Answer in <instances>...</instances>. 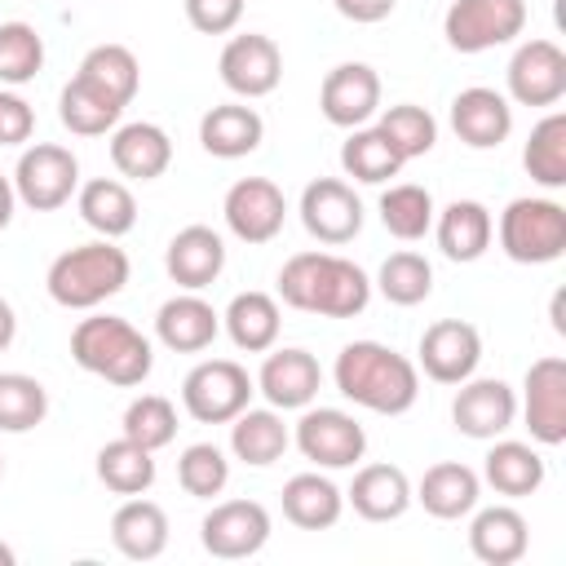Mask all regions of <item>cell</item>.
<instances>
[{
  "label": "cell",
  "mask_w": 566,
  "mask_h": 566,
  "mask_svg": "<svg viewBox=\"0 0 566 566\" xmlns=\"http://www.w3.org/2000/svg\"><path fill=\"white\" fill-rule=\"evenodd\" d=\"M13 562H18V553H13V548L0 539V566H13Z\"/></svg>",
  "instance_id": "f5cc1de1"
},
{
  "label": "cell",
  "mask_w": 566,
  "mask_h": 566,
  "mask_svg": "<svg viewBox=\"0 0 566 566\" xmlns=\"http://www.w3.org/2000/svg\"><path fill=\"white\" fill-rule=\"evenodd\" d=\"M296 212H301L305 234L327 243V248H340V243L358 239V230H363V199L340 177H314L301 190Z\"/></svg>",
  "instance_id": "5bb4252c"
},
{
  "label": "cell",
  "mask_w": 566,
  "mask_h": 566,
  "mask_svg": "<svg viewBox=\"0 0 566 566\" xmlns=\"http://www.w3.org/2000/svg\"><path fill=\"white\" fill-rule=\"evenodd\" d=\"M332 4H336L340 18H349V22H358V27L385 22V18L398 9V0H332Z\"/></svg>",
  "instance_id": "681fc988"
},
{
  "label": "cell",
  "mask_w": 566,
  "mask_h": 566,
  "mask_svg": "<svg viewBox=\"0 0 566 566\" xmlns=\"http://www.w3.org/2000/svg\"><path fill=\"white\" fill-rule=\"evenodd\" d=\"M71 358L88 376H102L106 385H119V389L142 385L150 376V367H155L150 340L119 314L80 318L75 332H71Z\"/></svg>",
  "instance_id": "277c9868"
},
{
  "label": "cell",
  "mask_w": 566,
  "mask_h": 566,
  "mask_svg": "<svg viewBox=\"0 0 566 566\" xmlns=\"http://www.w3.org/2000/svg\"><path fill=\"white\" fill-rule=\"evenodd\" d=\"M80 190V159L57 142H35L18 155L13 195L31 212H57Z\"/></svg>",
  "instance_id": "ba28073f"
},
{
  "label": "cell",
  "mask_w": 566,
  "mask_h": 566,
  "mask_svg": "<svg viewBox=\"0 0 566 566\" xmlns=\"http://www.w3.org/2000/svg\"><path fill=\"white\" fill-rule=\"evenodd\" d=\"M517 411L531 429V442L539 447L566 442V358L562 354H544L526 367Z\"/></svg>",
  "instance_id": "30bf717a"
},
{
  "label": "cell",
  "mask_w": 566,
  "mask_h": 566,
  "mask_svg": "<svg viewBox=\"0 0 566 566\" xmlns=\"http://www.w3.org/2000/svg\"><path fill=\"white\" fill-rule=\"evenodd\" d=\"M548 469H544V455L531 447V442H517V438H491V451L482 455V482L504 495V500H522V495H535L544 486Z\"/></svg>",
  "instance_id": "4316f807"
},
{
  "label": "cell",
  "mask_w": 566,
  "mask_h": 566,
  "mask_svg": "<svg viewBox=\"0 0 566 566\" xmlns=\"http://www.w3.org/2000/svg\"><path fill=\"white\" fill-rule=\"evenodd\" d=\"M80 80H88L93 88H102L106 97H115L119 106H128L142 88V62L128 44H93L80 66H75Z\"/></svg>",
  "instance_id": "d590c367"
},
{
  "label": "cell",
  "mask_w": 566,
  "mask_h": 566,
  "mask_svg": "<svg viewBox=\"0 0 566 566\" xmlns=\"http://www.w3.org/2000/svg\"><path fill=\"white\" fill-rule=\"evenodd\" d=\"M177 482L186 495L195 500H212L226 491L230 482V460L217 442H190L181 455H177Z\"/></svg>",
  "instance_id": "bcb514c9"
},
{
  "label": "cell",
  "mask_w": 566,
  "mask_h": 566,
  "mask_svg": "<svg viewBox=\"0 0 566 566\" xmlns=\"http://www.w3.org/2000/svg\"><path fill=\"white\" fill-rule=\"evenodd\" d=\"M451 128L469 150H495L513 133V102L486 84L460 88L451 97Z\"/></svg>",
  "instance_id": "ffe728a7"
},
{
  "label": "cell",
  "mask_w": 566,
  "mask_h": 566,
  "mask_svg": "<svg viewBox=\"0 0 566 566\" xmlns=\"http://www.w3.org/2000/svg\"><path fill=\"white\" fill-rule=\"evenodd\" d=\"M509 102L517 106H557L566 97V49L557 40H522L504 71Z\"/></svg>",
  "instance_id": "8fae6325"
},
{
  "label": "cell",
  "mask_w": 566,
  "mask_h": 566,
  "mask_svg": "<svg viewBox=\"0 0 566 566\" xmlns=\"http://www.w3.org/2000/svg\"><path fill=\"white\" fill-rule=\"evenodd\" d=\"M500 252L517 265H548L566 252V208L544 195H517L495 226Z\"/></svg>",
  "instance_id": "5b68a950"
},
{
  "label": "cell",
  "mask_w": 566,
  "mask_h": 566,
  "mask_svg": "<svg viewBox=\"0 0 566 566\" xmlns=\"http://www.w3.org/2000/svg\"><path fill=\"white\" fill-rule=\"evenodd\" d=\"M287 442H292V433H287V424L274 407H243L230 420V451H234V460H243L252 469H265V464L283 460Z\"/></svg>",
  "instance_id": "836d02e7"
},
{
  "label": "cell",
  "mask_w": 566,
  "mask_h": 566,
  "mask_svg": "<svg viewBox=\"0 0 566 566\" xmlns=\"http://www.w3.org/2000/svg\"><path fill=\"white\" fill-rule=\"evenodd\" d=\"M279 301L318 318H354L371 305V279L363 265L336 252H296L279 270Z\"/></svg>",
  "instance_id": "7a4b0ae2"
},
{
  "label": "cell",
  "mask_w": 566,
  "mask_h": 566,
  "mask_svg": "<svg viewBox=\"0 0 566 566\" xmlns=\"http://www.w3.org/2000/svg\"><path fill=\"white\" fill-rule=\"evenodd\" d=\"M323 389V367L310 349H265V363L256 371V394L274 407V411H301L318 398Z\"/></svg>",
  "instance_id": "d6986e66"
},
{
  "label": "cell",
  "mask_w": 566,
  "mask_h": 566,
  "mask_svg": "<svg viewBox=\"0 0 566 566\" xmlns=\"http://www.w3.org/2000/svg\"><path fill=\"white\" fill-rule=\"evenodd\" d=\"M292 442L314 469H354L367 451V429L340 407H301Z\"/></svg>",
  "instance_id": "9c48e42d"
},
{
  "label": "cell",
  "mask_w": 566,
  "mask_h": 566,
  "mask_svg": "<svg viewBox=\"0 0 566 566\" xmlns=\"http://www.w3.org/2000/svg\"><path fill=\"white\" fill-rule=\"evenodd\" d=\"M376 212H380V226H385L394 239L416 243V239H424V234L433 230V212H438V208H433V195H429L424 186L398 181V186H389V190L380 195Z\"/></svg>",
  "instance_id": "ab89813d"
},
{
  "label": "cell",
  "mask_w": 566,
  "mask_h": 566,
  "mask_svg": "<svg viewBox=\"0 0 566 566\" xmlns=\"http://www.w3.org/2000/svg\"><path fill=\"white\" fill-rule=\"evenodd\" d=\"M265 142V119L248 102H221L199 119V146L217 159H243Z\"/></svg>",
  "instance_id": "f546056e"
},
{
  "label": "cell",
  "mask_w": 566,
  "mask_h": 566,
  "mask_svg": "<svg viewBox=\"0 0 566 566\" xmlns=\"http://www.w3.org/2000/svg\"><path fill=\"white\" fill-rule=\"evenodd\" d=\"M411 500H420V509L429 517H438V522H460L482 500V473L469 469V464H460V460H438L411 486Z\"/></svg>",
  "instance_id": "603a6c76"
},
{
  "label": "cell",
  "mask_w": 566,
  "mask_h": 566,
  "mask_svg": "<svg viewBox=\"0 0 566 566\" xmlns=\"http://www.w3.org/2000/svg\"><path fill=\"white\" fill-rule=\"evenodd\" d=\"M345 504L363 522H398L411 509V478L398 464H363L345 491Z\"/></svg>",
  "instance_id": "83f0119b"
},
{
  "label": "cell",
  "mask_w": 566,
  "mask_h": 566,
  "mask_svg": "<svg viewBox=\"0 0 566 566\" xmlns=\"http://www.w3.org/2000/svg\"><path fill=\"white\" fill-rule=\"evenodd\" d=\"M221 327H226V336L234 340V349H243V354H265V349H274V340H279L283 314H279V301H274L270 292H239V296L226 305Z\"/></svg>",
  "instance_id": "d6a6232c"
},
{
  "label": "cell",
  "mask_w": 566,
  "mask_h": 566,
  "mask_svg": "<svg viewBox=\"0 0 566 566\" xmlns=\"http://www.w3.org/2000/svg\"><path fill=\"white\" fill-rule=\"evenodd\" d=\"M181 9L199 35H230L243 22V0H181Z\"/></svg>",
  "instance_id": "7dc6e473"
},
{
  "label": "cell",
  "mask_w": 566,
  "mask_h": 566,
  "mask_svg": "<svg viewBox=\"0 0 566 566\" xmlns=\"http://www.w3.org/2000/svg\"><path fill=\"white\" fill-rule=\"evenodd\" d=\"M226 230L239 243H270L287 221V199L270 177H239L221 199Z\"/></svg>",
  "instance_id": "e0dca14e"
},
{
  "label": "cell",
  "mask_w": 566,
  "mask_h": 566,
  "mask_svg": "<svg viewBox=\"0 0 566 566\" xmlns=\"http://www.w3.org/2000/svg\"><path fill=\"white\" fill-rule=\"evenodd\" d=\"M270 509L261 500H221L203 513L199 522V544L221 557V562H239V557H256L270 539Z\"/></svg>",
  "instance_id": "7c38bea8"
},
{
  "label": "cell",
  "mask_w": 566,
  "mask_h": 566,
  "mask_svg": "<svg viewBox=\"0 0 566 566\" xmlns=\"http://www.w3.org/2000/svg\"><path fill=\"white\" fill-rule=\"evenodd\" d=\"M35 133V111L18 88H0V146H22Z\"/></svg>",
  "instance_id": "c3c4849f"
},
{
  "label": "cell",
  "mask_w": 566,
  "mask_h": 566,
  "mask_svg": "<svg viewBox=\"0 0 566 566\" xmlns=\"http://www.w3.org/2000/svg\"><path fill=\"white\" fill-rule=\"evenodd\" d=\"M49 416V389L27 371H0V433H31Z\"/></svg>",
  "instance_id": "7bdbcfd3"
},
{
  "label": "cell",
  "mask_w": 566,
  "mask_h": 566,
  "mask_svg": "<svg viewBox=\"0 0 566 566\" xmlns=\"http://www.w3.org/2000/svg\"><path fill=\"white\" fill-rule=\"evenodd\" d=\"M371 287H376L389 305L411 310V305L429 301V292H433V265H429L420 252H411V248L389 252V256L380 261V270H376V283H371Z\"/></svg>",
  "instance_id": "60d3db41"
},
{
  "label": "cell",
  "mask_w": 566,
  "mask_h": 566,
  "mask_svg": "<svg viewBox=\"0 0 566 566\" xmlns=\"http://www.w3.org/2000/svg\"><path fill=\"white\" fill-rule=\"evenodd\" d=\"M332 380L340 398L367 407L376 416H402L420 398V367L380 340H349L332 363Z\"/></svg>",
  "instance_id": "6da1fadb"
},
{
  "label": "cell",
  "mask_w": 566,
  "mask_h": 566,
  "mask_svg": "<svg viewBox=\"0 0 566 566\" xmlns=\"http://www.w3.org/2000/svg\"><path fill=\"white\" fill-rule=\"evenodd\" d=\"M97 482L111 495H146L155 486V451L119 433L97 451Z\"/></svg>",
  "instance_id": "74e56055"
},
{
  "label": "cell",
  "mask_w": 566,
  "mask_h": 566,
  "mask_svg": "<svg viewBox=\"0 0 566 566\" xmlns=\"http://www.w3.org/2000/svg\"><path fill=\"white\" fill-rule=\"evenodd\" d=\"M13 208H18V195H13V177L0 172V230L13 221Z\"/></svg>",
  "instance_id": "816d5d0a"
},
{
  "label": "cell",
  "mask_w": 566,
  "mask_h": 566,
  "mask_svg": "<svg viewBox=\"0 0 566 566\" xmlns=\"http://www.w3.org/2000/svg\"><path fill=\"white\" fill-rule=\"evenodd\" d=\"M217 75L221 84L243 97V102H256V97H270L283 80V53L270 35L261 31H243V35H230L221 57H217Z\"/></svg>",
  "instance_id": "4fadbf2b"
},
{
  "label": "cell",
  "mask_w": 566,
  "mask_h": 566,
  "mask_svg": "<svg viewBox=\"0 0 566 566\" xmlns=\"http://www.w3.org/2000/svg\"><path fill=\"white\" fill-rule=\"evenodd\" d=\"M124 111H128V106H119L115 97H106L102 88H93V84L80 80V75H71V80L62 84V93H57V119H62L75 137H102V133H111V128L124 119Z\"/></svg>",
  "instance_id": "e575fe53"
},
{
  "label": "cell",
  "mask_w": 566,
  "mask_h": 566,
  "mask_svg": "<svg viewBox=\"0 0 566 566\" xmlns=\"http://www.w3.org/2000/svg\"><path fill=\"white\" fill-rule=\"evenodd\" d=\"M340 168L363 186H385L389 177L402 172V155L389 146V137L376 124H363V128H349V137L340 142Z\"/></svg>",
  "instance_id": "8d00e7d4"
},
{
  "label": "cell",
  "mask_w": 566,
  "mask_h": 566,
  "mask_svg": "<svg viewBox=\"0 0 566 566\" xmlns=\"http://www.w3.org/2000/svg\"><path fill=\"white\" fill-rule=\"evenodd\" d=\"M119 433L142 442L146 451H159L177 438V407L164 398V394H142L124 407V420H119Z\"/></svg>",
  "instance_id": "f6af8a7d"
},
{
  "label": "cell",
  "mask_w": 566,
  "mask_h": 566,
  "mask_svg": "<svg viewBox=\"0 0 566 566\" xmlns=\"http://www.w3.org/2000/svg\"><path fill=\"white\" fill-rule=\"evenodd\" d=\"M111 544L128 562H155L168 548V513L164 504L146 495H124V504L111 513Z\"/></svg>",
  "instance_id": "f1b7e54d"
},
{
  "label": "cell",
  "mask_w": 566,
  "mask_h": 566,
  "mask_svg": "<svg viewBox=\"0 0 566 566\" xmlns=\"http://www.w3.org/2000/svg\"><path fill=\"white\" fill-rule=\"evenodd\" d=\"M111 164L128 181H155L172 164V137L150 119L115 124L111 128Z\"/></svg>",
  "instance_id": "cb8c5ba5"
},
{
  "label": "cell",
  "mask_w": 566,
  "mask_h": 566,
  "mask_svg": "<svg viewBox=\"0 0 566 566\" xmlns=\"http://www.w3.org/2000/svg\"><path fill=\"white\" fill-rule=\"evenodd\" d=\"M522 168L544 190H562L566 186V111H548L531 128V137L522 146Z\"/></svg>",
  "instance_id": "f35d334b"
},
{
  "label": "cell",
  "mask_w": 566,
  "mask_h": 566,
  "mask_svg": "<svg viewBox=\"0 0 566 566\" xmlns=\"http://www.w3.org/2000/svg\"><path fill=\"white\" fill-rule=\"evenodd\" d=\"M128 274H133L128 252L115 239H93V243L57 252L44 274V287H49L53 305H62V310H97L102 301L124 292Z\"/></svg>",
  "instance_id": "3957f363"
},
{
  "label": "cell",
  "mask_w": 566,
  "mask_h": 566,
  "mask_svg": "<svg viewBox=\"0 0 566 566\" xmlns=\"http://www.w3.org/2000/svg\"><path fill=\"white\" fill-rule=\"evenodd\" d=\"M318 111L336 128H363L380 115V75L367 62H340L318 84Z\"/></svg>",
  "instance_id": "ac0fdd59"
},
{
  "label": "cell",
  "mask_w": 566,
  "mask_h": 566,
  "mask_svg": "<svg viewBox=\"0 0 566 566\" xmlns=\"http://www.w3.org/2000/svg\"><path fill=\"white\" fill-rule=\"evenodd\" d=\"M75 208L84 217L88 230H97L102 239H124L137 226V199L119 177H93L75 190Z\"/></svg>",
  "instance_id": "1f68e13d"
},
{
  "label": "cell",
  "mask_w": 566,
  "mask_h": 566,
  "mask_svg": "<svg viewBox=\"0 0 566 566\" xmlns=\"http://www.w3.org/2000/svg\"><path fill=\"white\" fill-rule=\"evenodd\" d=\"M13 336H18V314H13V305L0 296V354L13 345Z\"/></svg>",
  "instance_id": "f907efd6"
},
{
  "label": "cell",
  "mask_w": 566,
  "mask_h": 566,
  "mask_svg": "<svg viewBox=\"0 0 566 566\" xmlns=\"http://www.w3.org/2000/svg\"><path fill=\"white\" fill-rule=\"evenodd\" d=\"M340 513H345V491L327 473L310 469V473H296V478L283 482V517L292 526L327 531V526L340 522Z\"/></svg>",
  "instance_id": "4dcf8cb0"
},
{
  "label": "cell",
  "mask_w": 566,
  "mask_h": 566,
  "mask_svg": "<svg viewBox=\"0 0 566 566\" xmlns=\"http://www.w3.org/2000/svg\"><path fill=\"white\" fill-rule=\"evenodd\" d=\"M0 478H4V460H0Z\"/></svg>",
  "instance_id": "db71d44e"
},
{
  "label": "cell",
  "mask_w": 566,
  "mask_h": 566,
  "mask_svg": "<svg viewBox=\"0 0 566 566\" xmlns=\"http://www.w3.org/2000/svg\"><path fill=\"white\" fill-rule=\"evenodd\" d=\"M517 420V394L509 380L500 376H469L460 380L455 398H451V424L473 438V442H491L500 433H509Z\"/></svg>",
  "instance_id": "2e32d148"
},
{
  "label": "cell",
  "mask_w": 566,
  "mask_h": 566,
  "mask_svg": "<svg viewBox=\"0 0 566 566\" xmlns=\"http://www.w3.org/2000/svg\"><path fill=\"white\" fill-rule=\"evenodd\" d=\"M221 332V314L199 292H177L155 310V340L172 354H203Z\"/></svg>",
  "instance_id": "7402d4cb"
},
{
  "label": "cell",
  "mask_w": 566,
  "mask_h": 566,
  "mask_svg": "<svg viewBox=\"0 0 566 566\" xmlns=\"http://www.w3.org/2000/svg\"><path fill=\"white\" fill-rule=\"evenodd\" d=\"M376 128L389 137V146L402 155V164H407V159L429 155V150H433V142H438V119H433L424 106H416V102L385 106V111L376 115Z\"/></svg>",
  "instance_id": "ee69618b"
},
{
  "label": "cell",
  "mask_w": 566,
  "mask_h": 566,
  "mask_svg": "<svg viewBox=\"0 0 566 566\" xmlns=\"http://www.w3.org/2000/svg\"><path fill=\"white\" fill-rule=\"evenodd\" d=\"M531 548V526L513 504H491V509H473L469 522V553L486 566H513L522 562Z\"/></svg>",
  "instance_id": "484cf974"
},
{
  "label": "cell",
  "mask_w": 566,
  "mask_h": 566,
  "mask_svg": "<svg viewBox=\"0 0 566 566\" xmlns=\"http://www.w3.org/2000/svg\"><path fill=\"white\" fill-rule=\"evenodd\" d=\"M482 363V332L464 318H438L420 332L416 367L438 385H460Z\"/></svg>",
  "instance_id": "9a60e30c"
},
{
  "label": "cell",
  "mask_w": 566,
  "mask_h": 566,
  "mask_svg": "<svg viewBox=\"0 0 566 566\" xmlns=\"http://www.w3.org/2000/svg\"><path fill=\"white\" fill-rule=\"evenodd\" d=\"M526 31V0H451L442 35L455 53H486Z\"/></svg>",
  "instance_id": "52a82bcc"
},
{
  "label": "cell",
  "mask_w": 566,
  "mask_h": 566,
  "mask_svg": "<svg viewBox=\"0 0 566 566\" xmlns=\"http://www.w3.org/2000/svg\"><path fill=\"white\" fill-rule=\"evenodd\" d=\"M256 380L234 358H203L181 380V407L199 424H230L243 407H252Z\"/></svg>",
  "instance_id": "8992f818"
},
{
  "label": "cell",
  "mask_w": 566,
  "mask_h": 566,
  "mask_svg": "<svg viewBox=\"0 0 566 566\" xmlns=\"http://www.w3.org/2000/svg\"><path fill=\"white\" fill-rule=\"evenodd\" d=\"M40 66H44V35L22 18L0 22V88L31 84Z\"/></svg>",
  "instance_id": "b9f144b4"
},
{
  "label": "cell",
  "mask_w": 566,
  "mask_h": 566,
  "mask_svg": "<svg viewBox=\"0 0 566 566\" xmlns=\"http://www.w3.org/2000/svg\"><path fill=\"white\" fill-rule=\"evenodd\" d=\"M433 239L447 261L469 265V261L486 256V248L495 239V217L482 199H451L442 212H433Z\"/></svg>",
  "instance_id": "d4e9b609"
},
{
  "label": "cell",
  "mask_w": 566,
  "mask_h": 566,
  "mask_svg": "<svg viewBox=\"0 0 566 566\" xmlns=\"http://www.w3.org/2000/svg\"><path fill=\"white\" fill-rule=\"evenodd\" d=\"M164 270L181 292H203L226 270V239L212 226H181L164 248Z\"/></svg>",
  "instance_id": "44dd1931"
}]
</instances>
